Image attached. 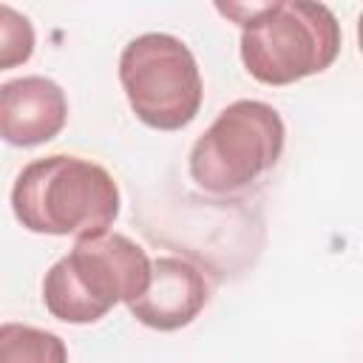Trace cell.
<instances>
[{
    "instance_id": "cell-1",
    "label": "cell",
    "mask_w": 363,
    "mask_h": 363,
    "mask_svg": "<svg viewBox=\"0 0 363 363\" xmlns=\"http://www.w3.org/2000/svg\"><path fill=\"white\" fill-rule=\"evenodd\" d=\"M241 28V62L264 85H292L323 74L340 54L343 31L335 11L309 0L216 6Z\"/></svg>"
},
{
    "instance_id": "cell-2",
    "label": "cell",
    "mask_w": 363,
    "mask_h": 363,
    "mask_svg": "<svg viewBox=\"0 0 363 363\" xmlns=\"http://www.w3.org/2000/svg\"><path fill=\"white\" fill-rule=\"evenodd\" d=\"M11 213L20 227L37 235H99L119 216V187L102 164L51 153L17 173Z\"/></svg>"
},
{
    "instance_id": "cell-3",
    "label": "cell",
    "mask_w": 363,
    "mask_h": 363,
    "mask_svg": "<svg viewBox=\"0 0 363 363\" xmlns=\"http://www.w3.org/2000/svg\"><path fill=\"white\" fill-rule=\"evenodd\" d=\"M150 281L147 252L122 233L82 235L43 278L51 318L74 326L102 320L116 303L136 301Z\"/></svg>"
},
{
    "instance_id": "cell-4",
    "label": "cell",
    "mask_w": 363,
    "mask_h": 363,
    "mask_svg": "<svg viewBox=\"0 0 363 363\" xmlns=\"http://www.w3.org/2000/svg\"><path fill=\"white\" fill-rule=\"evenodd\" d=\"M284 142L286 128L272 105L235 99L193 142L187 156L190 179L204 193H238L278 164Z\"/></svg>"
},
{
    "instance_id": "cell-5",
    "label": "cell",
    "mask_w": 363,
    "mask_h": 363,
    "mask_svg": "<svg viewBox=\"0 0 363 363\" xmlns=\"http://www.w3.org/2000/svg\"><path fill=\"white\" fill-rule=\"evenodd\" d=\"M119 82L136 119L153 130H182L201 111L199 62L173 34L147 31L133 37L119 54Z\"/></svg>"
},
{
    "instance_id": "cell-6",
    "label": "cell",
    "mask_w": 363,
    "mask_h": 363,
    "mask_svg": "<svg viewBox=\"0 0 363 363\" xmlns=\"http://www.w3.org/2000/svg\"><path fill=\"white\" fill-rule=\"evenodd\" d=\"M210 289L196 264L179 255H162L150 261L147 289L128 303L130 315L156 332H176L190 326L207 306Z\"/></svg>"
},
{
    "instance_id": "cell-7",
    "label": "cell",
    "mask_w": 363,
    "mask_h": 363,
    "mask_svg": "<svg viewBox=\"0 0 363 363\" xmlns=\"http://www.w3.org/2000/svg\"><path fill=\"white\" fill-rule=\"evenodd\" d=\"M68 122L65 91L40 74L0 85V139L14 147H37L60 136Z\"/></svg>"
},
{
    "instance_id": "cell-8",
    "label": "cell",
    "mask_w": 363,
    "mask_h": 363,
    "mask_svg": "<svg viewBox=\"0 0 363 363\" xmlns=\"http://www.w3.org/2000/svg\"><path fill=\"white\" fill-rule=\"evenodd\" d=\"M0 363H68V346L48 329L0 323Z\"/></svg>"
},
{
    "instance_id": "cell-9",
    "label": "cell",
    "mask_w": 363,
    "mask_h": 363,
    "mask_svg": "<svg viewBox=\"0 0 363 363\" xmlns=\"http://www.w3.org/2000/svg\"><path fill=\"white\" fill-rule=\"evenodd\" d=\"M37 34L31 20L14 6L0 3V71L20 68L31 60Z\"/></svg>"
}]
</instances>
